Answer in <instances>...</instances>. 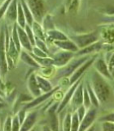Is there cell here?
I'll list each match as a JSON object with an SVG mask.
<instances>
[{
	"instance_id": "6da1fadb",
	"label": "cell",
	"mask_w": 114,
	"mask_h": 131,
	"mask_svg": "<svg viewBox=\"0 0 114 131\" xmlns=\"http://www.w3.org/2000/svg\"><path fill=\"white\" fill-rule=\"evenodd\" d=\"M99 73L95 72L92 76V88L101 103L107 102L112 96V90Z\"/></svg>"
},
{
	"instance_id": "7a4b0ae2",
	"label": "cell",
	"mask_w": 114,
	"mask_h": 131,
	"mask_svg": "<svg viewBox=\"0 0 114 131\" xmlns=\"http://www.w3.org/2000/svg\"><path fill=\"white\" fill-rule=\"evenodd\" d=\"M28 7L36 21L41 22L46 15L47 9L43 0H26Z\"/></svg>"
},
{
	"instance_id": "3957f363",
	"label": "cell",
	"mask_w": 114,
	"mask_h": 131,
	"mask_svg": "<svg viewBox=\"0 0 114 131\" xmlns=\"http://www.w3.org/2000/svg\"><path fill=\"white\" fill-rule=\"evenodd\" d=\"M88 57H82L79 59H76L71 61L68 65H67L66 67L61 69L60 71H58V76L59 78L60 77H67L68 75H72V73L75 72L77 68H79L81 65L84 64L86 61H88Z\"/></svg>"
},
{
	"instance_id": "277c9868",
	"label": "cell",
	"mask_w": 114,
	"mask_h": 131,
	"mask_svg": "<svg viewBox=\"0 0 114 131\" xmlns=\"http://www.w3.org/2000/svg\"><path fill=\"white\" fill-rule=\"evenodd\" d=\"M71 39H73V41L77 44V46L78 48H84L96 42L98 39V35L96 32H94L87 35L73 36L71 37Z\"/></svg>"
},
{
	"instance_id": "5b68a950",
	"label": "cell",
	"mask_w": 114,
	"mask_h": 131,
	"mask_svg": "<svg viewBox=\"0 0 114 131\" xmlns=\"http://www.w3.org/2000/svg\"><path fill=\"white\" fill-rule=\"evenodd\" d=\"M96 107H90L88 112L86 113L85 116L83 117L82 121H81V125L79 127V130H86L88 129L89 127L91 126L94 121L95 119L96 116Z\"/></svg>"
},
{
	"instance_id": "8992f818",
	"label": "cell",
	"mask_w": 114,
	"mask_h": 131,
	"mask_svg": "<svg viewBox=\"0 0 114 131\" xmlns=\"http://www.w3.org/2000/svg\"><path fill=\"white\" fill-rule=\"evenodd\" d=\"M83 84L80 83L73 93L71 100V106L73 110H77L80 106L83 105Z\"/></svg>"
},
{
	"instance_id": "52a82bcc",
	"label": "cell",
	"mask_w": 114,
	"mask_h": 131,
	"mask_svg": "<svg viewBox=\"0 0 114 131\" xmlns=\"http://www.w3.org/2000/svg\"><path fill=\"white\" fill-rule=\"evenodd\" d=\"M73 52H62L53 56V65L56 67H64L73 57Z\"/></svg>"
},
{
	"instance_id": "ba28073f",
	"label": "cell",
	"mask_w": 114,
	"mask_h": 131,
	"mask_svg": "<svg viewBox=\"0 0 114 131\" xmlns=\"http://www.w3.org/2000/svg\"><path fill=\"white\" fill-rule=\"evenodd\" d=\"M94 66H95V68L96 69V71L99 72L102 76L107 78L108 80H112V75L109 71V68L103 59L99 58L96 60Z\"/></svg>"
},
{
	"instance_id": "9c48e42d",
	"label": "cell",
	"mask_w": 114,
	"mask_h": 131,
	"mask_svg": "<svg viewBox=\"0 0 114 131\" xmlns=\"http://www.w3.org/2000/svg\"><path fill=\"white\" fill-rule=\"evenodd\" d=\"M81 81V78H80V79H79L78 80L76 81L75 83L73 84V86H71V88L69 89V90L68 91V93H66V95H65V96L64 97L62 102H60V104L59 105L58 108H57V112H60L61 111H62V110L65 107V106H66V105L68 103V102L70 101V100H71V98L73 97V93H74L76 89L77 88V86H78V85L80 84Z\"/></svg>"
},
{
	"instance_id": "30bf717a",
	"label": "cell",
	"mask_w": 114,
	"mask_h": 131,
	"mask_svg": "<svg viewBox=\"0 0 114 131\" xmlns=\"http://www.w3.org/2000/svg\"><path fill=\"white\" fill-rule=\"evenodd\" d=\"M57 89H59V87H56L55 89H53L52 90H51V91H49V92L46 93L45 94H43V95H40L38 97H36V98H34V100H32L30 102H28V103H27L25 106H24V110L30 109V108H32V107H34V106H36L37 105H38L40 103H42V102H44L45 100H47V98H49L51 95H53L54 93L56 91Z\"/></svg>"
},
{
	"instance_id": "8fae6325",
	"label": "cell",
	"mask_w": 114,
	"mask_h": 131,
	"mask_svg": "<svg viewBox=\"0 0 114 131\" xmlns=\"http://www.w3.org/2000/svg\"><path fill=\"white\" fill-rule=\"evenodd\" d=\"M94 61H95V58L89 59L88 61H86L84 64L81 65L78 69L76 70V71L73 73V75L71 76L70 80H69V84H70V85L73 84L76 81H77L80 79V77L81 76V75H82V74L85 72L86 70H87L90 67V66H91L94 62Z\"/></svg>"
},
{
	"instance_id": "7c38bea8",
	"label": "cell",
	"mask_w": 114,
	"mask_h": 131,
	"mask_svg": "<svg viewBox=\"0 0 114 131\" xmlns=\"http://www.w3.org/2000/svg\"><path fill=\"white\" fill-rule=\"evenodd\" d=\"M17 31H18V35H19V38H20V42L21 43L22 46L26 48L27 50L30 52L33 51V45L30 42V39H28V35L26 31H24L23 30L22 27H20V26H17Z\"/></svg>"
},
{
	"instance_id": "4fadbf2b",
	"label": "cell",
	"mask_w": 114,
	"mask_h": 131,
	"mask_svg": "<svg viewBox=\"0 0 114 131\" xmlns=\"http://www.w3.org/2000/svg\"><path fill=\"white\" fill-rule=\"evenodd\" d=\"M28 87L31 93L34 97H38L41 95V89L39 88L38 81L34 74H32L28 80Z\"/></svg>"
},
{
	"instance_id": "5bb4252c",
	"label": "cell",
	"mask_w": 114,
	"mask_h": 131,
	"mask_svg": "<svg viewBox=\"0 0 114 131\" xmlns=\"http://www.w3.org/2000/svg\"><path fill=\"white\" fill-rule=\"evenodd\" d=\"M55 44H56L57 46L61 48L64 50L66 51H70V52H77L78 50V47L77 46V44L74 42L68 40H55Z\"/></svg>"
},
{
	"instance_id": "9a60e30c",
	"label": "cell",
	"mask_w": 114,
	"mask_h": 131,
	"mask_svg": "<svg viewBox=\"0 0 114 131\" xmlns=\"http://www.w3.org/2000/svg\"><path fill=\"white\" fill-rule=\"evenodd\" d=\"M37 113L36 112H30L28 115L27 117L24 119L23 124L21 125L22 126L20 127V130H28L30 129L35 124L36 120H37Z\"/></svg>"
},
{
	"instance_id": "2e32d148",
	"label": "cell",
	"mask_w": 114,
	"mask_h": 131,
	"mask_svg": "<svg viewBox=\"0 0 114 131\" xmlns=\"http://www.w3.org/2000/svg\"><path fill=\"white\" fill-rule=\"evenodd\" d=\"M17 0H13L11 3V5L8 7L7 12H6V18H7L11 21H14L17 19V12H18V5H16Z\"/></svg>"
},
{
	"instance_id": "e0dca14e",
	"label": "cell",
	"mask_w": 114,
	"mask_h": 131,
	"mask_svg": "<svg viewBox=\"0 0 114 131\" xmlns=\"http://www.w3.org/2000/svg\"><path fill=\"white\" fill-rule=\"evenodd\" d=\"M56 108H58L57 107V104H54V106H51V108L48 110V116H49V121H50V125L51 127V129L55 130L58 129V120H57L55 116Z\"/></svg>"
},
{
	"instance_id": "ac0fdd59",
	"label": "cell",
	"mask_w": 114,
	"mask_h": 131,
	"mask_svg": "<svg viewBox=\"0 0 114 131\" xmlns=\"http://www.w3.org/2000/svg\"><path fill=\"white\" fill-rule=\"evenodd\" d=\"M5 46H4V34L3 32L2 34V55H1V74L3 77L6 75L7 71V57H6V51H5Z\"/></svg>"
},
{
	"instance_id": "d6986e66",
	"label": "cell",
	"mask_w": 114,
	"mask_h": 131,
	"mask_svg": "<svg viewBox=\"0 0 114 131\" xmlns=\"http://www.w3.org/2000/svg\"><path fill=\"white\" fill-rule=\"evenodd\" d=\"M101 48H102V44L100 43H94L91 45H89V46L82 48L81 51L77 52V53H76V56H83L86 54H88V53L99 51Z\"/></svg>"
},
{
	"instance_id": "ffe728a7",
	"label": "cell",
	"mask_w": 114,
	"mask_h": 131,
	"mask_svg": "<svg viewBox=\"0 0 114 131\" xmlns=\"http://www.w3.org/2000/svg\"><path fill=\"white\" fill-rule=\"evenodd\" d=\"M20 3H21V4H22V7H23V10H24V16H25L26 21H27L28 26H30L32 27L33 25H34V16H33L32 12H31V11L30 9V7H28L26 1H24V0H21Z\"/></svg>"
},
{
	"instance_id": "44dd1931",
	"label": "cell",
	"mask_w": 114,
	"mask_h": 131,
	"mask_svg": "<svg viewBox=\"0 0 114 131\" xmlns=\"http://www.w3.org/2000/svg\"><path fill=\"white\" fill-rule=\"evenodd\" d=\"M36 79H37V81H38V86L39 88L41 89V90H42L44 92H49L52 90V86L51 84V83L49 82L48 80H47L46 79H44L42 76H36Z\"/></svg>"
},
{
	"instance_id": "7402d4cb",
	"label": "cell",
	"mask_w": 114,
	"mask_h": 131,
	"mask_svg": "<svg viewBox=\"0 0 114 131\" xmlns=\"http://www.w3.org/2000/svg\"><path fill=\"white\" fill-rule=\"evenodd\" d=\"M20 58H21V60L24 61V63H26L27 65L30 66V67H36V68L39 67V64L37 62L36 60L34 59V57H33L31 55L27 54L26 52H22L21 54H20Z\"/></svg>"
},
{
	"instance_id": "603a6c76",
	"label": "cell",
	"mask_w": 114,
	"mask_h": 131,
	"mask_svg": "<svg viewBox=\"0 0 114 131\" xmlns=\"http://www.w3.org/2000/svg\"><path fill=\"white\" fill-rule=\"evenodd\" d=\"M87 89L88 90V93H89V95H90V98H91V104L95 106V107H99V101L98 99V97L96 96V94L94 91V89L92 88L91 85H90V84H87Z\"/></svg>"
},
{
	"instance_id": "cb8c5ba5",
	"label": "cell",
	"mask_w": 114,
	"mask_h": 131,
	"mask_svg": "<svg viewBox=\"0 0 114 131\" xmlns=\"http://www.w3.org/2000/svg\"><path fill=\"white\" fill-rule=\"evenodd\" d=\"M25 16L24 13V10L22 7V4L21 3H18V12H17V21L18 25L22 28L25 27Z\"/></svg>"
},
{
	"instance_id": "d4e9b609",
	"label": "cell",
	"mask_w": 114,
	"mask_h": 131,
	"mask_svg": "<svg viewBox=\"0 0 114 131\" xmlns=\"http://www.w3.org/2000/svg\"><path fill=\"white\" fill-rule=\"evenodd\" d=\"M30 55L34 57V58L36 60V61L38 62L39 65L41 66H43V67H50V66H52L53 65V59L51 58H48V57H37L35 56L34 54H33V53L30 52Z\"/></svg>"
},
{
	"instance_id": "484cf974",
	"label": "cell",
	"mask_w": 114,
	"mask_h": 131,
	"mask_svg": "<svg viewBox=\"0 0 114 131\" xmlns=\"http://www.w3.org/2000/svg\"><path fill=\"white\" fill-rule=\"evenodd\" d=\"M47 35L49 37H51V39H55V40H68V38L66 35H64L62 32L58 31V30H51L47 32Z\"/></svg>"
},
{
	"instance_id": "4316f807",
	"label": "cell",
	"mask_w": 114,
	"mask_h": 131,
	"mask_svg": "<svg viewBox=\"0 0 114 131\" xmlns=\"http://www.w3.org/2000/svg\"><path fill=\"white\" fill-rule=\"evenodd\" d=\"M33 30H34V33L35 34L37 38H38L42 40H45V37H44V34L42 32V28H41L40 25L38 24V21H34V25H33Z\"/></svg>"
},
{
	"instance_id": "83f0119b",
	"label": "cell",
	"mask_w": 114,
	"mask_h": 131,
	"mask_svg": "<svg viewBox=\"0 0 114 131\" xmlns=\"http://www.w3.org/2000/svg\"><path fill=\"white\" fill-rule=\"evenodd\" d=\"M11 38L13 39L14 43L16 44V48H17L18 51L20 52V38H19V35H18V31H17V25L15 24V26L13 27V30L11 32Z\"/></svg>"
},
{
	"instance_id": "f1b7e54d",
	"label": "cell",
	"mask_w": 114,
	"mask_h": 131,
	"mask_svg": "<svg viewBox=\"0 0 114 131\" xmlns=\"http://www.w3.org/2000/svg\"><path fill=\"white\" fill-rule=\"evenodd\" d=\"M80 119L78 116V114L77 112L73 113V116H72V126H71V129L72 130H79V127H80Z\"/></svg>"
},
{
	"instance_id": "f546056e",
	"label": "cell",
	"mask_w": 114,
	"mask_h": 131,
	"mask_svg": "<svg viewBox=\"0 0 114 131\" xmlns=\"http://www.w3.org/2000/svg\"><path fill=\"white\" fill-rule=\"evenodd\" d=\"M72 126V116L70 113H67L64 117V123H63V129L64 130H71Z\"/></svg>"
},
{
	"instance_id": "4dcf8cb0",
	"label": "cell",
	"mask_w": 114,
	"mask_h": 131,
	"mask_svg": "<svg viewBox=\"0 0 114 131\" xmlns=\"http://www.w3.org/2000/svg\"><path fill=\"white\" fill-rule=\"evenodd\" d=\"M83 105L85 106L86 108H90L91 105V98H90V95L87 88L84 89V92H83Z\"/></svg>"
},
{
	"instance_id": "1f68e13d",
	"label": "cell",
	"mask_w": 114,
	"mask_h": 131,
	"mask_svg": "<svg viewBox=\"0 0 114 131\" xmlns=\"http://www.w3.org/2000/svg\"><path fill=\"white\" fill-rule=\"evenodd\" d=\"M24 28H25V31L27 33L28 37V39H30L32 45H34V44L36 43H35V39H34V34H33V30H31V26H28V25H27V26H25V27H24Z\"/></svg>"
},
{
	"instance_id": "d6a6232c",
	"label": "cell",
	"mask_w": 114,
	"mask_h": 131,
	"mask_svg": "<svg viewBox=\"0 0 114 131\" xmlns=\"http://www.w3.org/2000/svg\"><path fill=\"white\" fill-rule=\"evenodd\" d=\"M33 51H34V54L37 57H47V52L42 50L41 48L38 47H33ZM32 51V52H33Z\"/></svg>"
},
{
	"instance_id": "836d02e7",
	"label": "cell",
	"mask_w": 114,
	"mask_h": 131,
	"mask_svg": "<svg viewBox=\"0 0 114 131\" xmlns=\"http://www.w3.org/2000/svg\"><path fill=\"white\" fill-rule=\"evenodd\" d=\"M102 129L104 130H114V124L110 121H103Z\"/></svg>"
},
{
	"instance_id": "e575fe53",
	"label": "cell",
	"mask_w": 114,
	"mask_h": 131,
	"mask_svg": "<svg viewBox=\"0 0 114 131\" xmlns=\"http://www.w3.org/2000/svg\"><path fill=\"white\" fill-rule=\"evenodd\" d=\"M78 5H79V0H73L71 2V3L69 4V7H68V10L69 12H76L78 8Z\"/></svg>"
},
{
	"instance_id": "d590c367",
	"label": "cell",
	"mask_w": 114,
	"mask_h": 131,
	"mask_svg": "<svg viewBox=\"0 0 114 131\" xmlns=\"http://www.w3.org/2000/svg\"><path fill=\"white\" fill-rule=\"evenodd\" d=\"M20 125H21V124H20L19 117L18 116L14 117L13 120H12V130H19V129H20Z\"/></svg>"
},
{
	"instance_id": "8d00e7d4",
	"label": "cell",
	"mask_w": 114,
	"mask_h": 131,
	"mask_svg": "<svg viewBox=\"0 0 114 131\" xmlns=\"http://www.w3.org/2000/svg\"><path fill=\"white\" fill-rule=\"evenodd\" d=\"M86 109H87V108L85 107L84 105L80 106L77 109V114H78V116H79V119H80L81 121H82L83 117L85 116V115H86Z\"/></svg>"
},
{
	"instance_id": "74e56055",
	"label": "cell",
	"mask_w": 114,
	"mask_h": 131,
	"mask_svg": "<svg viewBox=\"0 0 114 131\" xmlns=\"http://www.w3.org/2000/svg\"><path fill=\"white\" fill-rule=\"evenodd\" d=\"M35 43H36V44H37V45H38V47L39 48H41V49H42V50H43L44 52H48V51H47V47H46V44L44 43L43 40L37 38V37H36Z\"/></svg>"
},
{
	"instance_id": "f35d334b",
	"label": "cell",
	"mask_w": 114,
	"mask_h": 131,
	"mask_svg": "<svg viewBox=\"0 0 114 131\" xmlns=\"http://www.w3.org/2000/svg\"><path fill=\"white\" fill-rule=\"evenodd\" d=\"M99 121H110V122L114 123V113L106 115V116L101 117Z\"/></svg>"
},
{
	"instance_id": "ab89813d",
	"label": "cell",
	"mask_w": 114,
	"mask_h": 131,
	"mask_svg": "<svg viewBox=\"0 0 114 131\" xmlns=\"http://www.w3.org/2000/svg\"><path fill=\"white\" fill-rule=\"evenodd\" d=\"M3 130H12V120L11 117L8 116L6 120L5 125H4Z\"/></svg>"
},
{
	"instance_id": "60d3db41",
	"label": "cell",
	"mask_w": 114,
	"mask_h": 131,
	"mask_svg": "<svg viewBox=\"0 0 114 131\" xmlns=\"http://www.w3.org/2000/svg\"><path fill=\"white\" fill-rule=\"evenodd\" d=\"M11 0H7V1L4 2V3H3L2 5V8H1V13H2V16H3V15L5 14V12H7V8L9 7L8 5L11 3Z\"/></svg>"
},
{
	"instance_id": "b9f144b4",
	"label": "cell",
	"mask_w": 114,
	"mask_h": 131,
	"mask_svg": "<svg viewBox=\"0 0 114 131\" xmlns=\"http://www.w3.org/2000/svg\"><path fill=\"white\" fill-rule=\"evenodd\" d=\"M18 117H19V120L20 121V124L22 125L24 121V118H25V112H24V110H21L18 113Z\"/></svg>"
},
{
	"instance_id": "7bdbcfd3",
	"label": "cell",
	"mask_w": 114,
	"mask_h": 131,
	"mask_svg": "<svg viewBox=\"0 0 114 131\" xmlns=\"http://www.w3.org/2000/svg\"><path fill=\"white\" fill-rule=\"evenodd\" d=\"M73 1V0H67V2H66V3H67V5H68L69 6V4L71 3V2Z\"/></svg>"
}]
</instances>
